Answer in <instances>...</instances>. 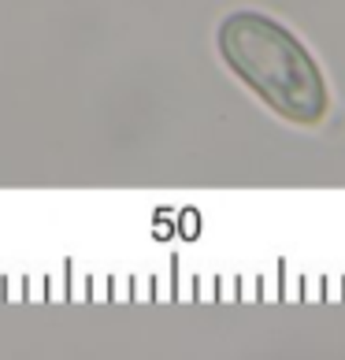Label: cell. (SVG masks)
<instances>
[{
    "mask_svg": "<svg viewBox=\"0 0 345 360\" xmlns=\"http://www.w3.org/2000/svg\"><path fill=\"white\" fill-rule=\"evenodd\" d=\"M219 52L230 71L289 123L315 127L327 115V86L294 34L260 11H237L219 26Z\"/></svg>",
    "mask_w": 345,
    "mask_h": 360,
    "instance_id": "6da1fadb",
    "label": "cell"
}]
</instances>
